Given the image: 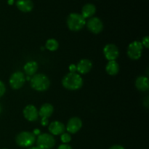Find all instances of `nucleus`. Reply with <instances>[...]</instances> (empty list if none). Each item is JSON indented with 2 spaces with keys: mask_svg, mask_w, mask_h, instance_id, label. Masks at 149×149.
I'll return each instance as SVG.
<instances>
[{
  "mask_svg": "<svg viewBox=\"0 0 149 149\" xmlns=\"http://www.w3.org/2000/svg\"><path fill=\"white\" fill-rule=\"evenodd\" d=\"M62 84L68 90H77L83 85V79L77 73H68L62 79Z\"/></svg>",
  "mask_w": 149,
  "mask_h": 149,
  "instance_id": "f257e3e1",
  "label": "nucleus"
},
{
  "mask_svg": "<svg viewBox=\"0 0 149 149\" xmlns=\"http://www.w3.org/2000/svg\"><path fill=\"white\" fill-rule=\"evenodd\" d=\"M31 87L39 92L46 91L50 86V81L46 75L43 74H36L32 76L30 80Z\"/></svg>",
  "mask_w": 149,
  "mask_h": 149,
  "instance_id": "f03ea898",
  "label": "nucleus"
},
{
  "mask_svg": "<svg viewBox=\"0 0 149 149\" xmlns=\"http://www.w3.org/2000/svg\"><path fill=\"white\" fill-rule=\"evenodd\" d=\"M85 19L81 14L71 13L67 18V26L72 31H79L85 26Z\"/></svg>",
  "mask_w": 149,
  "mask_h": 149,
  "instance_id": "7ed1b4c3",
  "label": "nucleus"
},
{
  "mask_svg": "<svg viewBox=\"0 0 149 149\" xmlns=\"http://www.w3.org/2000/svg\"><path fill=\"white\" fill-rule=\"evenodd\" d=\"M36 136L33 132L23 131L17 134L15 138V142L18 146L22 148H29L34 144Z\"/></svg>",
  "mask_w": 149,
  "mask_h": 149,
  "instance_id": "20e7f679",
  "label": "nucleus"
},
{
  "mask_svg": "<svg viewBox=\"0 0 149 149\" xmlns=\"http://www.w3.org/2000/svg\"><path fill=\"white\" fill-rule=\"evenodd\" d=\"M37 147L40 149H51L55 145V139L51 134H40L36 139Z\"/></svg>",
  "mask_w": 149,
  "mask_h": 149,
  "instance_id": "39448f33",
  "label": "nucleus"
},
{
  "mask_svg": "<svg viewBox=\"0 0 149 149\" xmlns=\"http://www.w3.org/2000/svg\"><path fill=\"white\" fill-rule=\"evenodd\" d=\"M143 46L141 42L135 41L129 45L127 47V55L130 59L138 60L142 55Z\"/></svg>",
  "mask_w": 149,
  "mask_h": 149,
  "instance_id": "423d86ee",
  "label": "nucleus"
},
{
  "mask_svg": "<svg viewBox=\"0 0 149 149\" xmlns=\"http://www.w3.org/2000/svg\"><path fill=\"white\" fill-rule=\"evenodd\" d=\"M26 77L24 74L21 71H16L13 73L10 78V85L14 90L20 89L25 84Z\"/></svg>",
  "mask_w": 149,
  "mask_h": 149,
  "instance_id": "0eeeda50",
  "label": "nucleus"
},
{
  "mask_svg": "<svg viewBox=\"0 0 149 149\" xmlns=\"http://www.w3.org/2000/svg\"><path fill=\"white\" fill-rule=\"evenodd\" d=\"M103 55L109 61H116L119 55V48L114 44H108L103 48Z\"/></svg>",
  "mask_w": 149,
  "mask_h": 149,
  "instance_id": "6e6552de",
  "label": "nucleus"
},
{
  "mask_svg": "<svg viewBox=\"0 0 149 149\" xmlns=\"http://www.w3.org/2000/svg\"><path fill=\"white\" fill-rule=\"evenodd\" d=\"M87 27L90 32L98 34L103 31V24L100 18L97 17H90L87 23Z\"/></svg>",
  "mask_w": 149,
  "mask_h": 149,
  "instance_id": "1a4fd4ad",
  "label": "nucleus"
},
{
  "mask_svg": "<svg viewBox=\"0 0 149 149\" xmlns=\"http://www.w3.org/2000/svg\"><path fill=\"white\" fill-rule=\"evenodd\" d=\"M82 127V122L79 117H72L68 120L66 128L68 133L75 134L80 130Z\"/></svg>",
  "mask_w": 149,
  "mask_h": 149,
  "instance_id": "9d476101",
  "label": "nucleus"
},
{
  "mask_svg": "<svg viewBox=\"0 0 149 149\" xmlns=\"http://www.w3.org/2000/svg\"><path fill=\"white\" fill-rule=\"evenodd\" d=\"M23 116L29 122H34L39 118V111L33 105H28L23 109Z\"/></svg>",
  "mask_w": 149,
  "mask_h": 149,
  "instance_id": "9b49d317",
  "label": "nucleus"
},
{
  "mask_svg": "<svg viewBox=\"0 0 149 149\" xmlns=\"http://www.w3.org/2000/svg\"><path fill=\"white\" fill-rule=\"evenodd\" d=\"M48 130L51 135H60L65 132V127L63 124L61 123L59 121H54L49 124Z\"/></svg>",
  "mask_w": 149,
  "mask_h": 149,
  "instance_id": "f8f14e48",
  "label": "nucleus"
},
{
  "mask_svg": "<svg viewBox=\"0 0 149 149\" xmlns=\"http://www.w3.org/2000/svg\"><path fill=\"white\" fill-rule=\"evenodd\" d=\"M93 68V63L88 59H82L77 63V71L81 74H85L90 72Z\"/></svg>",
  "mask_w": 149,
  "mask_h": 149,
  "instance_id": "ddd939ff",
  "label": "nucleus"
},
{
  "mask_svg": "<svg viewBox=\"0 0 149 149\" xmlns=\"http://www.w3.org/2000/svg\"><path fill=\"white\" fill-rule=\"evenodd\" d=\"M16 6L20 11L23 13H29L33 8V4L31 0H18Z\"/></svg>",
  "mask_w": 149,
  "mask_h": 149,
  "instance_id": "4468645a",
  "label": "nucleus"
},
{
  "mask_svg": "<svg viewBox=\"0 0 149 149\" xmlns=\"http://www.w3.org/2000/svg\"><path fill=\"white\" fill-rule=\"evenodd\" d=\"M135 87L140 91H148L149 90L148 77H144V76H141V77H138L136 81H135Z\"/></svg>",
  "mask_w": 149,
  "mask_h": 149,
  "instance_id": "2eb2a0df",
  "label": "nucleus"
},
{
  "mask_svg": "<svg viewBox=\"0 0 149 149\" xmlns=\"http://www.w3.org/2000/svg\"><path fill=\"white\" fill-rule=\"evenodd\" d=\"M54 108L52 105L50 103H45L41 106L40 109L39 111V116L42 118H48L50 117L53 113Z\"/></svg>",
  "mask_w": 149,
  "mask_h": 149,
  "instance_id": "dca6fc26",
  "label": "nucleus"
},
{
  "mask_svg": "<svg viewBox=\"0 0 149 149\" xmlns=\"http://www.w3.org/2000/svg\"><path fill=\"white\" fill-rule=\"evenodd\" d=\"M38 68H39V65L36 61H29L25 64L24 67H23V70H24L25 74L29 77H32L34 74H36V71H37Z\"/></svg>",
  "mask_w": 149,
  "mask_h": 149,
  "instance_id": "f3484780",
  "label": "nucleus"
},
{
  "mask_svg": "<svg viewBox=\"0 0 149 149\" xmlns=\"http://www.w3.org/2000/svg\"><path fill=\"white\" fill-rule=\"evenodd\" d=\"M96 12V7L93 4H86L81 10V15L84 19L90 18L95 15Z\"/></svg>",
  "mask_w": 149,
  "mask_h": 149,
  "instance_id": "a211bd4d",
  "label": "nucleus"
},
{
  "mask_svg": "<svg viewBox=\"0 0 149 149\" xmlns=\"http://www.w3.org/2000/svg\"><path fill=\"white\" fill-rule=\"evenodd\" d=\"M106 71L110 76H115L119 73V65L116 61H109L106 66Z\"/></svg>",
  "mask_w": 149,
  "mask_h": 149,
  "instance_id": "6ab92c4d",
  "label": "nucleus"
},
{
  "mask_svg": "<svg viewBox=\"0 0 149 149\" xmlns=\"http://www.w3.org/2000/svg\"><path fill=\"white\" fill-rule=\"evenodd\" d=\"M58 47H59L58 42L55 39H49L45 43L46 49H47L49 51H51V52L56 51L58 49Z\"/></svg>",
  "mask_w": 149,
  "mask_h": 149,
  "instance_id": "aec40b11",
  "label": "nucleus"
},
{
  "mask_svg": "<svg viewBox=\"0 0 149 149\" xmlns=\"http://www.w3.org/2000/svg\"><path fill=\"white\" fill-rule=\"evenodd\" d=\"M61 140L63 143L68 144L71 141V136L68 132H63L61 135Z\"/></svg>",
  "mask_w": 149,
  "mask_h": 149,
  "instance_id": "412c9836",
  "label": "nucleus"
},
{
  "mask_svg": "<svg viewBox=\"0 0 149 149\" xmlns=\"http://www.w3.org/2000/svg\"><path fill=\"white\" fill-rule=\"evenodd\" d=\"M141 44H142L143 46L145 47L146 48L149 47V37L148 36H146L143 38Z\"/></svg>",
  "mask_w": 149,
  "mask_h": 149,
  "instance_id": "4be33fe9",
  "label": "nucleus"
},
{
  "mask_svg": "<svg viewBox=\"0 0 149 149\" xmlns=\"http://www.w3.org/2000/svg\"><path fill=\"white\" fill-rule=\"evenodd\" d=\"M6 92V87L4 83L0 80V97L4 95Z\"/></svg>",
  "mask_w": 149,
  "mask_h": 149,
  "instance_id": "5701e85b",
  "label": "nucleus"
},
{
  "mask_svg": "<svg viewBox=\"0 0 149 149\" xmlns=\"http://www.w3.org/2000/svg\"><path fill=\"white\" fill-rule=\"evenodd\" d=\"M58 149H72V147L70 145H68V144L63 143L58 146Z\"/></svg>",
  "mask_w": 149,
  "mask_h": 149,
  "instance_id": "b1692460",
  "label": "nucleus"
},
{
  "mask_svg": "<svg viewBox=\"0 0 149 149\" xmlns=\"http://www.w3.org/2000/svg\"><path fill=\"white\" fill-rule=\"evenodd\" d=\"M68 68H69L70 73H76V71H77V65H74V64H71Z\"/></svg>",
  "mask_w": 149,
  "mask_h": 149,
  "instance_id": "393cba45",
  "label": "nucleus"
},
{
  "mask_svg": "<svg viewBox=\"0 0 149 149\" xmlns=\"http://www.w3.org/2000/svg\"><path fill=\"white\" fill-rule=\"evenodd\" d=\"M41 123H42V125H43V126H47V125H48V124H49L48 119H46V118H42V122H41Z\"/></svg>",
  "mask_w": 149,
  "mask_h": 149,
  "instance_id": "a878e982",
  "label": "nucleus"
},
{
  "mask_svg": "<svg viewBox=\"0 0 149 149\" xmlns=\"http://www.w3.org/2000/svg\"><path fill=\"white\" fill-rule=\"evenodd\" d=\"M109 149H125V148L120 145H114L113 146L111 147Z\"/></svg>",
  "mask_w": 149,
  "mask_h": 149,
  "instance_id": "bb28decb",
  "label": "nucleus"
},
{
  "mask_svg": "<svg viewBox=\"0 0 149 149\" xmlns=\"http://www.w3.org/2000/svg\"><path fill=\"white\" fill-rule=\"evenodd\" d=\"M33 134L35 135V136H36V135H38V136H39V135H40V130H39V129L34 130L33 132Z\"/></svg>",
  "mask_w": 149,
  "mask_h": 149,
  "instance_id": "cd10ccee",
  "label": "nucleus"
},
{
  "mask_svg": "<svg viewBox=\"0 0 149 149\" xmlns=\"http://www.w3.org/2000/svg\"><path fill=\"white\" fill-rule=\"evenodd\" d=\"M143 103H144V105H145L146 106V108H148V97H146V100H144L143 101Z\"/></svg>",
  "mask_w": 149,
  "mask_h": 149,
  "instance_id": "c85d7f7f",
  "label": "nucleus"
},
{
  "mask_svg": "<svg viewBox=\"0 0 149 149\" xmlns=\"http://www.w3.org/2000/svg\"><path fill=\"white\" fill-rule=\"evenodd\" d=\"M13 3H14V0H8V4H10V5L13 4Z\"/></svg>",
  "mask_w": 149,
  "mask_h": 149,
  "instance_id": "c756f323",
  "label": "nucleus"
},
{
  "mask_svg": "<svg viewBox=\"0 0 149 149\" xmlns=\"http://www.w3.org/2000/svg\"><path fill=\"white\" fill-rule=\"evenodd\" d=\"M28 149H40V148H38L37 146H31V147H29Z\"/></svg>",
  "mask_w": 149,
  "mask_h": 149,
  "instance_id": "7c9ffc66",
  "label": "nucleus"
},
{
  "mask_svg": "<svg viewBox=\"0 0 149 149\" xmlns=\"http://www.w3.org/2000/svg\"><path fill=\"white\" fill-rule=\"evenodd\" d=\"M1 107L0 106V112H1Z\"/></svg>",
  "mask_w": 149,
  "mask_h": 149,
  "instance_id": "2f4dec72",
  "label": "nucleus"
},
{
  "mask_svg": "<svg viewBox=\"0 0 149 149\" xmlns=\"http://www.w3.org/2000/svg\"><path fill=\"white\" fill-rule=\"evenodd\" d=\"M3 149H7V148H3Z\"/></svg>",
  "mask_w": 149,
  "mask_h": 149,
  "instance_id": "473e14b6",
  "label": "nucleus"
}]
</instances>
